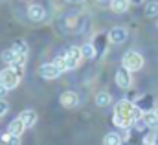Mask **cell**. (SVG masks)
Masks as SVG:
<instances>
[{"label":"cell","instance_id":"obj_12","mask_svg":"<svg viewBox=\"0 0 158 145\" xmlns=\"http://www.w3.org/2000/svg\"><path fill=\"white\" fill-rule=\"evenodd\" d=\"M24 130H26V125H24V121H22L20 118L13 119V121L7 125V132H11V134H17V136H20Z\"/></svg>","mask_w":158,"mask_h":145},{"label":"cell","instance_id":"obj_8","mask_svg":"<svg viewBox=\"0 0 158 145\" xmlns=\"http://www.w3.org/2000/svg\"><path fill=\"white\" fill-rule=\"evenodd\" d=\"M131 73L132 72H129L127 68H119L118 72H116V85H118L119 88H123V90H127V88H131V85H132V77H131Z\"/></svg>","mask_w":158,"mask_h":145},{"label":"cell","instance_id":"obj_18","mask_svg":"<svg viewBox=\"0 0 158 145\" xmlns=\"http://www.w3.org/2000/svg\"><path fill=\"white\" fill-rule=\"evenodd\" d=\"M110 101H112V97L109 92H98L96 94V105L98 107H109Z\"/></svg>","mask_w":158,"mask_h":145},{"label":"cell","instance_id":"obj_6","mask_svg":"<svg viewBox=\"0 0 158 145\" xmlns=\"http://www.w3.org/2000/svg\"><path fill=\"white\" fill-rule=\"evenodd\" d=\"M107 35H109V40H110L112 44H123V42L127 40V37H129V31H127V28H123V26H114Z\"/></svg>","mask_w":158,"mask_h":145},{"label":"cell","instance_id":"obj_3","mask_svg":"<svg viewBox=\"0 0 158 145\" xmlns=\"http://www.w3.org/2000/svg\"><path fill=\"white\" fill-rule=\"evenodd\" d=\"M0 83H2L6 88L13 90V88H17L19 83H20V73L17 72L13 66H7V68H4V70L0 72Z\"/></svg>","mask_w":158,"mask_h":145},{"label":"cell","instance_id":"obj_15","mask_svg":"<svg viewBox=\"0 0 158 145\" xmlns=\"http://www.w3.org/2000/svg\"><path fill=\"white\" fill-rule=\"evenodd\" d=\"M143 15L147 19H158V2H155V0L147 2L143 7Z\"/></svg>","mask_w":158,"mask_h":145},{"label":"cell","instance_id":"obj_1","mask_svg":"<svg viewBox=\"0 0 158 145\" xmlns=\"http://www.w3.org/2000/svg\"><path fill=\"white\" fill-rule=\"evenodd\" d=\"M143 116V110L140 107H136V103L129 101V99H121L116 103L114 107V116H112V121L114 125L119 129H131L138 119H142Z\"/></svg>","mask_w":158,"mask_h":145},{"label":"cell","instance_id":"obj_11","mask_svg":"<svg viewBox=\"0 0 158 145\" xmlns=\"http://www.w3.org/2000/svg\"><path fill=\"white\" fill-rule=\"evenodd\" d=\"M0 59H2V63H6L7 66H13V64L17 63V59H19V53H17L13 48H7V50H4V52L0 53Z\"/></svg>","mask_w":158,"mask_h":145},{"label":"cell","instance_id":"obj_22","mask_svg":"<svg viewBox=\"0 0 158 145\" xmlns=\"http://www.w3.org/2000/svg\"><path fill=\"white\" fill-rule=\"evenodd\" d=\"M53 64H55L61 72H66V70H68V61H66V55H64V53L57 55V57L53 59Z\"/></svg>","mask_w":158,"mask_h":145},{"label":"cell","instance_id":"obj_13","mask_svg":"<svg viewBox=\"0 0 158 145\" xmlns=\"http://www.w3.org/2000/svg\"><path fill=\"white\" fill-rule=\"evenodd\" d=\"M131 0H110V9L114 13H125L131 7Z\"/></svg>","mask_w":158,"mask_h":145},{"label":"cell","instance_id":"obj_16","mask_svg":"<svg viewBox=\"0 0 158 145\" xmlns=\"http://www.w3.org/2000/svg\"><path fill=\"white\" fill-rule=\"evenodd\" d=\"M81 52H83V59H94V57H98V50H96V46L92 42H85L81 46Z\"/></svg>","mask_w":158,"mask_h":145},{"label":"cell","instance_id":"obj_7","mask_svg":"<svg viewBox=\"0 0 158 145\" xmlns=\"http://www.w3.org/2000/svg\"><path fill=\"white\" fill-rule=\"evenodd\" d=\"M59 103H61L64 109H76V107L79 105V96L74 92V90H66V92L61 94Z\"/></svg>","mask_w":158,"mask_h":145},{"label":"cell","instance_id":"obj_29","mask_svg":"<svg viewBox=\"0 0 158 145\" xmlns=\"http://www.w3.org/2000/svg\"><path fill=\"white\" fill-rule=\"evenodd\" d=\"M156 26H158V22H156Z\"/></svg>","mask_w":158,"mask_h":145},{"label":"cell","instance_id":"obj_23","mask_svg":"<svg viewBox=\"0 0 158 145\" xmlns=\"http://www.w3.org/2000/svg\"><path fill=\"white\" fill-rule=\"evenodd\" d=\"M105 39H109V35H98L96 37V40L92 42L94 46H96V50H98V55H101L103 52H105Z\"/></svg>","mask_w":158,"mask_h":145},{"label":"cell","instance_id":"obj_21","mask_svg":"<svg viewBox=\"0 0 158 145\" xmlns=\"http://www.w3.org/2000/svg\"><path fill=\"white\" fill-rule=\"evenodd\" d=\"M136 107H140L143 112H151V107H153V99H151V96H143V97H140V99L136 101Z\"/></svg>","mask_w":158,"mask_h":145},{"label":"cell","instance_id":"obj_26","mask_svg":"<svg viewBox=\"0 0 158 145\" xmlns=\"http://www.w3.org/2000/svg\"><path fill=\"white\" fill-rule=\"evenodd\" d=\"M131 2H132V4H147L149 0H131Z\"/></svg>","mask_w":158,"mask_h":145},{"label":"cell","instance_id":"obj_20","mask_svg":"<svg viewBox=\"0 0 158 145\" xmlns=\"http://www.w3.org/2000/svg\"><path fill=\"white\" fill-rule=\"evenodd\" d=\"M19 55H26L28 57V44H26V40H22V39H17L15 42H13V46H11Z\"/></svg>","mask_w":158,"mask_h":145},{"label":"cell","instance_id":"obj_28","mask_svg":"<svg viewBox=\"0 0 158 145\" xmlns=\"http://www.w3.org/2000/svg\"><path fill=\"white\" fill-rule=\"evenodd\" d=\"M70 2H81V0H70Z\"/></svg>","mask_w":158,"mask_h":145},{"label":"cell","instance_id":"obj_25","mask_svg":"<svg viewBox=\"0 0 158 145\" xmlns=\"http://www.w3.org/2000/svg\"><path fill=\"white\" fill-rule=\"evenodd\" d=\"M7 92H9V88H6V86L0 83V99H4V97L7 96Z\"/></svg>","mask_w":158,"mask_h":145},{"label":"cell","instance_id":"obj_24","mask_svg":"<svg viewBox=\"0 0 158 145\" xmlns=\"http://www.w3.org/2000/svg\"><path fill=\"white\" fill-rule=\"evenodd\" d=\"M7 110H9L7 101H6V99H0V118H2V116H6V114H7Z\"/></svg>","mask_w":158,"mask_h":145},{"label":"cell","instance_id":"obj_14","mask_svg":"<svg viewBox=\"0 0 158 145\" xmlns=\"http://www.w3.org/2000/svg\"><path fill=\"white\" fill-rule=\"evenodd\" d=\"M142 121H143V125H145L147 129H155V127H158V118H156V114H155V110H153V112H143Z\"/></svg>","mask_w":158,"mask_h":145},{"label":"cell","instance_id":"obj_2","mask_svg":"<svg viewBox=\"0 0 158 145\" xmlns=\"http://www.w3.org/2000/svg\"><path fill=\"white\" fill-rule=\"evenodd\" d=\"M121 66L127 68L129 72H138V70H142V68H143V57H142V53H138V52H134V50L125 52V55L121 57Z\"/></svg>","mask_w":158,"mask_h":145},{"label":"cell","instance_id":"obj_27","mask_svg":"<svg viewBox=\"0 0 158 145\" xmlns=\"http://www.w3.org/2000/svg\"><path fill=\"white\" fill-rule=\"evenodd\" d=\"M155 114H156V118H158V109H156V110H155Z\"/></svg>","mask_w":158,"mask_h":145},{"label":"cell","instance_id":"obj_4","mask_svg":"<svg viewBox=\"0 0 158 145\" xmlns=\"http://www.w3.org/2000/svg\"><path fill=\"white\" fill-rule=\"evenodd\" d=\"M64 55H66V61H68V70H76L79 66V63L83 61V52L77 46H70L64 52Z\"/></svg>","mask_w":158,"mask_h":145},{"label":"cell","instance_id":"obj_19","mask_svg":"<svg viewBox=\"0 0 158 145\" xmlns=\"http://www.w3.org/2000/svg\"><path fill=\"white\" fill-rule=\"evenodd\" d=\"M121 136H119L118 132H109V134H105V138H103V145H121Z\"/></svg>","mask_w":158,"mask_h":145},{"label":"cell","instance_id":"obj_5","mask_svg":"<svg viewBox=\"0 0 158 145\" xmlns=\"http://www.w3.org/2000/svg\"><path fill=\"white\" fill-rule=\"evenodd\" d=\"M61 70L53 64V63H46V64H40L39 68V75L42 79H46V81H52V79H57L59 75H61Z\"/></svg>","mask_w":158,"mask_h":145},{"label":"cell","instance_id":"obj_17","mask_svg":"<svg viewBox=\"0 0 158 145\" xmlns=\"http://www.w3.org/2000/svg\"><path fill=\"white\" fill-rule=\"evenodd\" d=\"M0 142L4 145H20V136L11 134V132H4V134H0Z\"/></svg>","mask_w":158,"mask_h":145},{"label":"cell","instance_id":"obj_10","mask_svg":"<svg viewBox=\"0 0 158 145\" xmlns=\"http://www.w3.org/2000/svg\"><path fill=\"white\" fill-rule=\"evenodd\" d=\"M19 118L24 121V125H26V129H31L35 123H37V112L35 110H31V109H28V110H22L20 114H19Z\"/></svg>","mask_w":158,"mask_h":145},{"label":"cell","instance_id":"obj_9","mask_svg":"<svg viewBox=\"0 0 158 145\" xmlns=\"http://www.w3.org/2000/svg\"><path fill=\"white\" fill-rule=\"evenodd\" d=\"M28 17H30V20H33V22H42L44 17H46V11H44V7H42L40 4H31V6L28 7Z\"/></svg>","mask_w":158,"mask_h":145}]
</instances>
